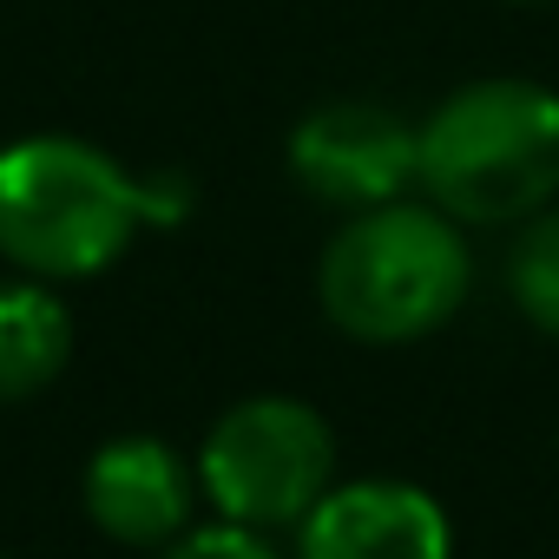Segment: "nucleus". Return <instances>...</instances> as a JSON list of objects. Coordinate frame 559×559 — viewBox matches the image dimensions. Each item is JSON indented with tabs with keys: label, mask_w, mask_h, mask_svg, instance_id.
<instances>
[{
	"label": "nucleus",
	"mask_w": 559,
	"mask_h": 559,
	"mask_svg": "<svg viewBox=\"0 0 559 559\" xmlns=\"http://www.w3.org/2000/svg\"><path fill=\"white\" fill-rule=\"evenodd\" d=\"M198 487L237 526H304V513L336 487V435L297 395H250L211 421Z\"/></svg>",
	"instance_id": "4"
},
{
	"label": "nucleus",
	"mask_w": 559,
	"mask_h": 559,
	"mask_svg": "<svg viewBox=\"0 0 559 559\" xmlns=\"http://www.w3.org/2000/svg\"><path fill=\"white\" fill-rule=\"evenodd\" d=\"M415 185L454 224H526L559 198V93L474 80L415 126Z\"/></svg>",
	"instance_id": "2"
},
{
	"label": "nucleus",
	"mask_w": 559,
	"mask_h": 559,
	"mask_svg": "<svg viewBox=\"0 0 559 559\" xmlns=\"http://www.w3.org/2000/svg\"><path fill=\"white\" fill-rule=\"evenodd\" d=\"M507 290H513V310L559 343V204L533 211L507 250Z\"/></svg>",
	"instance_id": "9"
},
{
	"label": "nucleus",
	"mask_w": 559,
	"mask_h": 559,
	"mask_svg": "<svg viewBox=\"0 0 559 559\" xmlns=\"http://www.w3.org/2000/svg\"><path fill=\"white\" fill-rule=\"evenodd\" d=\"M198 474L185 467V454L158 435H119L86 461L80 500L86 520L112 539V546H152L165 552L185 526H191V487Z\"/></svg>",
	"instance_id": "7"
},
{
	"label": "nucleus",
	"mask_w": 559,
	"mask_h": 559,
	"mask_svg": "<svg viewBox=\"0 0 559 559\" xmlns=\"http://www.w3.org/2000/svg\"><path fill=\"white\" fill-rule=\"evenodd\" d=\"M158 559H276V552H270V539L257 526L217 520V526H185Z\"/></svg>",
	"instance_id": "10"
},
{
	"label": "nucleus",
	"mask_w": 559,
	"mask_h": 559,
	"mask_svg": "<svg viewBox=\"0 0 559 559\" xmlns=\"http://www.w3.org/2000/svg\"><path fill=\"white\" fill-rule=\"evenodd\" d=\"M73 362V317L67 304L27 276V284H0V402L40 395L60 369Z\"/></svg>",
	"instance_id": "8"
},
{
	"label": "nucleus",
	"mask_w": 559,
	"mask_h": 559,
	"mask_svg": "<svg viewBox=\"0 0 559 559\" xmlns=\"http://www.w3.org/2000/svg\"><path fill=\"white\" fill-rule=\"evenodd\" d=\"M290 171L336 211H376L415 185V126L376 99H330L290 132Z\"/></svg>",
	"instance_id": "5"
},
{
	"label": "nucleus",
	"mask_w": 559,
	"mask_h": 559,
	"mask_svg": "<svg viewBox=\"0 0 559 559\" xmlns=\"http://www.w3.org/2000/svg\"><path fill=\"white\" fill-rule=\"evenodd\" d=\"M191 178H132L86 139H21L0 152V257L40 284L99 276L145 224L191 217Z\"/></svg>",
	"instance_id": "1"
},
{
	"label": "nucleus",
	"mask_w": 559,
	"mask_h": 559,
	"mask_svg": "<svg viewBox=\"0 0 559 559\" xmlns=\"http://www.w3.org/2000/svg\"><path fill=\"white\" fill-rule=\"evenodd\" d=\"M474 284V257L461 224L441 204L389 198L376 211H349L317 263L323 317L356 343H415L435 336Z\"/></svg>",
	"instance_id": "3"
},
{
	"label": "nucleus",
	"mask_w": 559,
	"mask_h": 559,
	"mask_svg": "<svg viewBox=\"0 0 559 559\" xmlns=\"http://www.w3.org/2000/svg\"><path fill=\"white\" fill-rule=\"evenodd\" d=\"M448 552L454 526L441 500L408 480L330 487L297 526V559H448Z\"/></svg>",
	"instance_id": "6"
},
{
	"label": "nucleus",
	"mask_w": 559,
	"mask_h": 559,
	"mask_svg": "<svg viewBox=\"0 0 559 559\" xmlns=\"http://www.w3.org/2000/svg\"><path fill=\"white\" fill-rule=\"evenodd\" d=\"M513 8H539V0H513Z\"/></svg>",
	"instance_id": "11"
}]
</instances>
